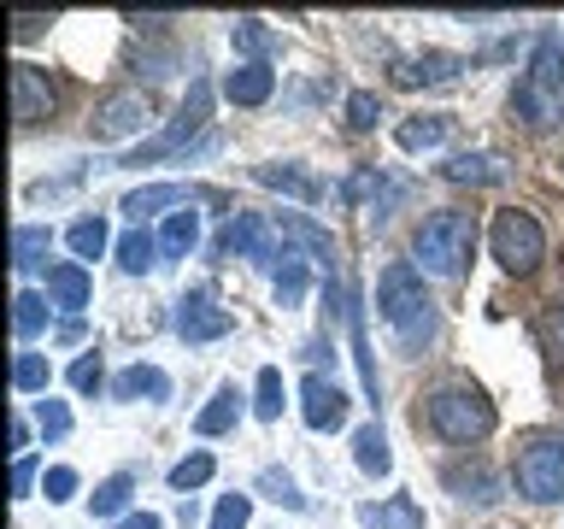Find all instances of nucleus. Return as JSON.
<instances>
[{"label":"nucleus","instance_id":"nucleus-1","mask_svg":"<svg viewBox=\"0 0 564 529\" xmlns=\"http://www.w3.org/2000/svg\"><path fill=\"white\" fill-rule=\"evenodd\" d=\"M511 118L523 130L564 123V35L558 30H541L535 47H529V65H523L518 88H511Z\"/></svg>","mask_w":564,"mask_h":529},{"label":"nucleus","instance_id":"nucleus-2","mask_svg":"<svg viewBox=\"0 0 564 529\" xmlns=\"http://www.w3.org/2000/svg\"><path fill=\"white\" fill-rule=\"evenodd\" d=\"M377 312H382V324L400 335L405 353H423L435 342V300L423 289V271L412 259H394L377 277Z\"/></svg>","mask_w":564,"mask_h":529},{"label":"nucleus","instance_id":"nucleus-3","mask_svg":"<svg viewBox=\"0 0 564 529\" xmlns=\"http://www.w3.org/2000/svg\"><path fill=\"white\" fill-rule=\"evenodd\" d=\"M423 423H430L447 447H476V441L494 435L500 418H494V400L476 382L447 377V382H435L430 395H423Z\"/></svg>","mask_w":564,"mask_h":529},{"label":"nucleus","instance_id":"nucleus-4","mask_svg":"<svg viewBox=\"0 0 564 529\" xmlns=\"http://www.w3.org/2000/svg\"><path fill=\"white\" fill-rule=\"evenodd\" d=\"M470 253H476V218L470 212H430L412 236V264L423 277H465L470 271Z\"/></svg>","mask_w":564,"mask_h":529},{"label":"nucleus","instance_id":"nucleus-5","mask_svg":"<svg viewBox=\"0 0 564 529\" xmlns=\"http://www.w3.org/2000/svg\"><path fill=\"white\" fill-rule=\"evenodd\" d=\"M206 123H212V83L194 77L188 95H183V106H176V118H171L153 141H141L135 153H123L118 165H130V171H135V165H183V159L194 153L188 141H200Z\"/></svg>","mask_w":564,"mask_h":529},{"label":"nucleus","instance_id":"nucleus-6","mask_svg":"<svg viewBox=\"0 0 564 529\" xmlns=\"http://www.w3.org/2000/svg\"><path fill=\"white\" fill-rule=\"evenodd\" d=\"M488 253H494V264H500L506 277H535L541 259H546V229H541V218H535V212H523V206L494 212V224H488Z\"/></svg>","mask_w":564,"mask_h":529},{"label":"nucleus","instance_id":"nucleus-7","mask_svg":"<svg viewBox=\"0 0 564 529\" xmlns=\"http://www.w3.org/2000/svg\"><path fill=\"white\" fill-rule=\"evenodd\" d=\"M511 483H518V494L535 506L564 500V430L529 435L518 447V458H511Z\"/></svg>","mask_w":564,"mask_h":529},{"label":"nucleus","instance_id":"nucleus-8","mask_svg":"<svg viewBox=\"0 0 564 529\" xmlns=\"http://www.w3.org/2000/svg\"><path fill=\"white\" fill-rule=\"evenodd\" d=\"M212 253L218 259H253V264H264V271H276L282 247L271 241V224H264L259 212H229V224L218 229Z\"/></svg>","mask_w":564,"mask_h":529},{"label":"nucleus","instance_id":"nucleus-9","mask_svg":"<svg viewBox=\"0 0 564 529\" xmlns=\"http://www.w3.org/2000/svg\"><path fill=\"white\" fill-rule=\"evenodd\" d=\"M148 123H153V100L141 95V88H112V95L95 106V118H88V136L123 141V136H141Z\"/></svg>","mask_w":564,"mask_h":529},{"label":"nucleus","instance_id":"nucleus-10","mask_svg":"<svg viewBox=\"0 0 564 529\" xmlns=\"http://www.w3.org/2000/svg\"><path fill=\"white\" fill-rule=\"evenodd\" d=\"M59 112V83L47 77L42 65H12V118L18 130H35Z\"/></svg>","mask_w":564,"mask_h":529},{"label":"nucleus","instance_id":"nucleus-11","mask_svg":"<svg viewBox=\"0 0 564 529\" xmlns=\"http://www.w3.org/2000/svg\"><path fill=\"white\" fill-rule=\"evenodd\" d=\"M236 330V312L218 306L206 289H188L176 300V335H183L188 347H206V342H224V335Z\"/></svg>","mask_w":564,"mask_h":529},{"label":"nucleus","instance_id":"nucleus-12","mask_svg":"<svg viewBox=\"0 0 564 529\" xmlns=\"http://www.w3.org/2000/svg\"><path fill=\"white\" fill-rule=\"evenodd\" d=\"M300 418H306V430H341L347 423V388L324 377V370H312V377H300Z\"/></svg>","mask_w":564,"mask_h":529},{"label":"nucleus","instance_id":"nucleus-13","mask_svg":"<svg viewBox=\"0 0 564 529\" xmlns=\"http://www.w3.org/2000/svg\"><path fill=\"white\" fill-rule=\"evenodd\" d=\"M441 483H447V494H458V500H470V506H500L506 500V488H500V476H494V465L482 453H470V458H458V465L441 471Z\"/></svg>","mask_w":564,"mask_h":529},{"label":"nucleus","instance_id":"nucleus-14","mask_svg":"<svg viewBox=\"0 0 564 529\" xmlns=\"http://www.w3.org/2000/svg\"><path fill=\"white\" fill-rule=\"evenodd\" d=\"M276 236H282V247H300V253H312L324 264V282L335 277V236L317 218H306V212H276Z\"/></svg>","mask_w":564,"mask_h":529},{"label":"nucleus","instance_id":"nucleus-15","mask_svg":"<svg viewBox=\"0 0 564 529\" xmlns=\"http://www.w3.org/2000/svg\"><path fill=\"white\" fill-rule=\"evenodd\" d=\"M465 77V60L447 47H430V53H417V60H394V83L400 88H447Z\"/></svg>","mask_w":564,"mask_h":529},{"label":"nucleus","instance_id":"nucleus-16","mask_svg":"<svg viewBox=\"0 0 564 529\" xmlns=\"http://www.w3.org/2000/svg\"><path fill=\"white\" fill-rule=\"evenodd\" d=\"M194 201H212V206H224V194H212V188H188V183H148V188H135V194H123V212L141 224L148 212H165V206H194Z\"/></svg>","mask_w":564,"mask_h":529},{"label":"nucleus","instance_id":"nucleus-17","mask_svg":"<svg viewBox=\"0 0 564 529\" xmlns=\"http://www.w3.org/2000/svg\"><path fill=\"white\" fill-rule=\"evenodd\" d=\"M253 183H264V188H276V194H294V201H306V206H317L324 201V176H312V171H300L294 159H264V165H253Z\"/></svg>","mask_w":564,"mask_h":529},{"label":"nucleus","instance_id":"nucleus-18","mask_svg":"<svg viewBox=\"0 0 564 529\" xmlns=\"http://www.w3.org/2000/svg\"><path fill=\"white\" fill-rule=\"evenodd\" d=\"M88 294H95V282H88V264L83 259H65V264H53V271H47V300L65 317H83Z\"/></svg>","mask_w":564,"mask_h":529},{"label":"nucleus","instance_id":"nucleus-19","mask_svg":"<svg viewBox=\"0 0 564 529\" xmlns=\"http://www.w3.org/2000/svg\"><path fill=\"white\" fill-rule=\"evenodd\" d=\"M271 88H276V71L271 65H236V71H224V100L229 106H264L271 100Z\"/></svg>","mask_w":564,"mask_h":529},{"label":"nucleus","instance_id":"nucleus-20","mask_svg":"<svg viewBox=\"0 0 564 529\" xmlns=\"http://www.w3.org/2000/svg\"><path fill=\"white\" fill-rule=\"evenodd\" d=\"M359 523L365 529H430L423 523V506L412 500V494H388V500H377V506H359Z\"/></svg>","mask_w":564,"mask_h":529},{"label":"nucleus","instance_id":"nucleus-21","mask_svg":"<svg viewBox=\"0 0 564 529\" xmlns=\"http://www.w3.org/2000/svg\"><path fill=\"white\" fill-rule=\"evenodd\" d=\"M241 423V388L236 382H218V395H212L206 406H200V418H194V435H229Z\"/></svg>","mask_w":564,"mask_h":529},{"label":"nucleus","instance_id":"nucleus-22","mask_svg":"<svg viewBox=\"0 0 564 529\" xmlns=\"http://www.w3.org/2000/svg\"><path fill=\"white\" fill-rule=\"evenodd\" d=\"M112 400H171V377L159 365H130L112 377Z\"/></svg>","mask_w":564,"mask_h":529},{"label":"nucleus","instance_id":"nucleus-23","mask_svg":"<svg viewBox=\"0 0 564 529\" xmlns=\"http://www.w3.org/2000/svg\"><path fill=\"white\" fill-rule=\"evenodd\" d=\"M441 176H447V183H470V188H494V183H506V159H494V153H453L447 165H441Z\"/></svg>","mask_w":564,"mask_h":529},{"label":"nucleus","instance_id":"nucleus-24","mask_svg":"<svg viewBox=\"0 0 564 529\" xmlns=\"http://www.w3.org/2000/svg\"><path fill=\"white\" fill-rule=\"evenodd\" d=\"M453 136V118L447 112H417V118H405L400 130H394V141L405 153H430V148H441V141Z\"/></svg>","mask_w":564,"mask_h":529},{"label":"nucleus","instance_id":"nucleus-25","mask_svg":"<svg viewBox=\"0 0 564 529\" xmlns=\"http://www.w3.org/2000/svg\"><path fill=\"white\" fill-rule=\"evenodd\" d=\"M229 42H236V53H247V65H271V53H282L276 30H264V18H236Z\"/></svg>","mask_w":564,"mask_h":529},{"label":"nucleus","instance_id":"nucleus-26","mask_svg":"<svg viewBox=\"0 0 564 529\" xmlns=\"http://www.w3.org/2000/svg\"><path fill=\"white\" fill-rule=\"evenodd\" d=\"M194 241H200V212H171L165 224H159V259H188Z\"/></svg>","mask_w":564,"mask_h":529},{"label":"nucleus","instance_id":"nucleus-27","mask_svg":"<svg viewBox=\"0 0 564 529\" xmlns=\"http://www.w3.org/2000/svg\"><path fill=\"white\" fill-rule=\"evenodd\" d=\"M47 247H53V229L47 224H18L12 229V271H42Z\"/></svg>","mask_w":564,"mask_h":529},{"label":"nucleus","instance_id":"nucleus-28","mask_svg":"<svg viewBox=\"0 0 564 529\" xmlns=\"http://www.w3.org/2000/svg\"><path fill=\"white\" fill-rule=\"evenodd\" d=\"M352 458H359V471L365 476H388L394 471V453H388V435H382V423L370 418L359 435H352Z\"/></svg>","mask_w":564,"mask_h":529},{"label":"nucleus","instance_id":"nucleus-29","mask_svg":"<svg viewBox=\"0 0 564 529\" xmlns=\"http://www.w3.org/2000/svg\"><path fill=\"white\" fill-rule=\"evenodd\" d=\"M153 264H159V236H148V229L118 236V271H123V277H148Z\"/></svg>","mask_w":564,"mask_h":529},{"label":"nucleus","instance_id":"nucleus-30","mask_svg":"<svg viewBox=\"0 0 564 529\" xmlns=\"http://www.w3.org/2000/svg\"><path fill=\"white\" fill-rule=\"evenodd\" d=\"M130 494H135V476H130V471H112L95 494H88V511H95V518H112V523H118V518H123V506H130Z\"/></svg>","mask_w":564,"mask_h":529},{"label":"nucleus","instance_id":"nucleus-31","mask_svg":"<svg viewBox=\"0 0 564 529\" xmlns=\"http://www.w3.org/2000/svg\"><path fill=\"white\" fill-rule=\"evenodd\" d=\"M271 289H276V306H300V294H306V259H300L294 247H282V259L271 271Z\"/></svg>","mask_w":564,"mask_h":529},{"label":"nucleus","instance_id":"nucleus-32","mask_svg":"<svg viewBox=\"0 0 564 529\" xmlns=\"http://www.w3.org/2000/svg\"><path fill=\"white\" fill-rule=\"evenodd\" d=\"M65 241H70V253H77V259H100L106 241H112V229H106L100 212H88V218H77V224L65 229Z\"/></svg>","mask_w":564,"mask_h":529},{"label":"nucleus","instance_id":"nucleus-33","mask_svg":"<svg viewBox=\"0 0 564 529\" xmlns=\"http://www.w3.org/2000/svg\"><path fill=\"white\" fill-rule=\"evenodd\" d=\"M47 312H53V300H47V294H35V289L18 294V300H12V330H18V342L42 335V330H47Z\"/></svg>","mask_w":564,"mask_h":529},{"label":"nucleus","instance_id":"nucleus-34","mask_svg":"<svg viewBox=\"0 0 564 529\" xmlns=\"http://www.w3.org/2000/svg\"><path fill=\"white\" fill-rule=\"evenodd\" d=\"M47 382H53V365L42 353H18L12 359V395H47Z\"/></svg>","mask_w":564,"mask_h":529},{"label":"nucleus","instance_id":"nucleus-35","mask_svg":"<svg viewBox=\"0 0 564 529\" xmlns=\"http://www.w3.org/2000/svg\"><path fill=\"white\" fill-rule=\"evenodd\" d=\"M212 471H218V458L200 447V453H188V458H176V465H171V488L176 494H194V488L212 483Z\"/></svg>","mask_w":564,"mask_h":529},{"label":"nucleus","instance_id":"nucleus-36","mask_svg":"<svg viewBox=\"0 0 564 529\" xmlns=\"http://www.w3.org/2000/svg\"><path fill=\"white\" fill-rule=\"evenodd\" d=\"M282 400H289V395H282V370L264 365L259 382H253V412H259L264 423H276V418H282Z\"/></svg>","mask_w":564,"mask_h":529},{"label":"nucleus","instance_id":"nucleus-37","mask_svg":"<svg viewBox=\"0 0 564 529\" xmlns=\"http://www.w3.org/2000/svg\"><path fill=\"white\" fill-rule=\"evenodd\" d=\"M259 494H271V500L289 506V511H306V494L294 488V476L282 471V465H264V471H259Z\"/></svg>","mask_w":564,"mask_h":529},{"label":"nucleus","instance_id":"nucleus-38","mask_svg":"<svg viewBox=\"0 0 564 529\" xmlns=\"http://www.w3.org/2000/svg\"><path fill=\"white\" fill-rule=\"evenodd\" d=\"M377 123H382V100L377 95H370V88H352V95H347V130H377Z\"/></svg>","mask_w":564,"mask_h":529},{"label":"nucleus","instance_id":"nucleus-39","mask_svg":"<svg viewBox=\"0 0 564 529\" xmlns=\"http://www.w3.org/2000/svg\"><path fill=\"white\" fill-rule=\"evenodd\" d=\"M247 518H253V494H224L206 529H247Z\"/></svg>","mask_w":564,"mask_h":529},{"label":"nucleus","instance_id":"nucleus-40","mask_svg":"<svg viewBox=\"0 0 564 529\" xmlns=\"http://www.w3.org/2000/svg\"><path fill=\"white\" fill-rule=\"evenodd\" d=\"M35 423H42V435L47 441H59V435H70V406L65 400H35Z\"/></svg>","mask_w":564,"mask_h":529},{"label":"nucleus","instance_id":"nucleus-41","mask_svg":"<svg viewBox=\"0 0 564 529\" xmlns=\"http://www.w3.org/2000/svg\"><path fill=\"white\" fill-rule=\"evenodd\" d=\"M65 377H70V388H77V395H95V388L106 382V370H100V353H83V359L70 365Z\"/></svg>","mask_w":564,"mask_h":529},{"label":"nucleus","instance_id":"nucleus-42","mask_svg":"<svg viewBox=\"0 0 564 529\" xmlns=\"http://www.w3.org/2000/svg\"><path fill=\"white\" fill-rule=\"evenodd\" d=\"M42 494H47L53 506H65L70 494H77V471H70V465H53V471L42 476Z\"/></svg>","mask_w":564,"mask_h":529},{"label":"nucleus","instance_id":"nucleus-43","mask_svg":"<svg viewBox=\"0 0 564 529\" xmlns=\"http://www.w3.org/2000/svg\"><path fill=\"white\" fill-rule=\"evenodd\" d=\"M541 335H546V347H553L558 359H564V294L553 300V306H546V324H541Z\"/></svg>","mask_w":564,"mask_h":529},{"label":"nucleus","instance_id":"nucleus-44","mask_svg":"<svg viewBox=\"0 0 564 529\" xmlns=\"http://www.w3.org/2000/svg\"><path fill=\"white\" fill-rule=\"evenodd\" d=\"M42 30H47L42 12H12V42H35Z\"/></svg>","mask_w":564,"mask_h":529},{"label":"nucleus","instance_id":"nucleus-45","mask_svg":"<svg viewBox=\"0 0 564 529\" xmlns=\"http://www.w3.org/2000/svg\"><path fill=\"white\" fill-rule=\"evenodd\" d=\"M30 488H35V458L24 453V458L12 465V494H18V500H30Z\"/></svg>","mask_w":564,"mask_h":529},{"label":"nucleus","instance_id":"nucleus-46","mask_svg":"<svg viewBox=\"0 0 564 529\" xmlns=\"http://www.w3.org/2000/svg\"><path fill=\"white\" fill-rule=\"evenodd\" d=\"M112 529H165V518H159V511H123Z\"/></svg>","mask_w":564,"mask_h":529},{"label":"nucleus","instance_id":"nucleus-47","mask_svg":"<svg viewBox=\"0 0 564 529\" xmlns=\"http://www.w3.org/2000/svg\"><path fill=\"white\" fill-rule=\"evenodd\" d=\"M24 447H30V423H24V418H12V453L24 458Z\"/></svg>","mask_w":564,"mask_h":529},{"label":"nucleus","instance_id":"nucleus-48","mask_svg":"<svg viewBox=\"0 0 564 529\" xmlns=\"http://www.w3.org/2000/svg\"><path fill=\"white\" fill-rule=\"evenodd\" d=\"M53 335H59V342H83V317H65V324L53 330Z\"/></svg>","mask_w":564,"mask_h":529}]
</instances>
